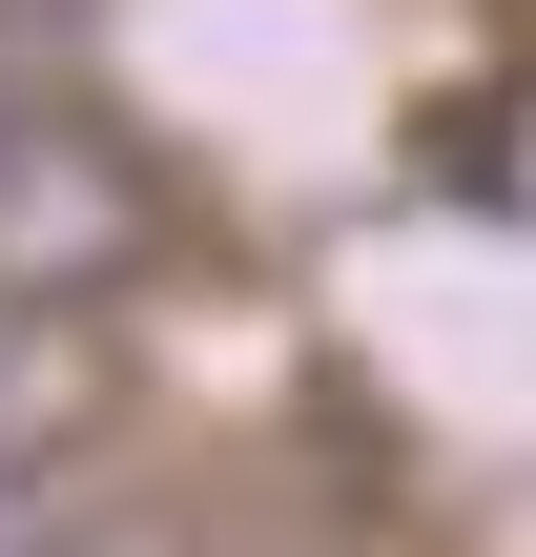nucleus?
Instances as JSON below:
<instances>
[{
    "instance_id": "obj_1",
    "label": "nucleus",
    "mask_w": 536,
    "mask_h": 557,
    "mask_svg": "<svg viewBox=\"0 0 536 557\" xmlns=\"http://www.w3.org/2000/svg\"><path fill=\"white\" fill-rule=\"evenodd\" d=\"M145 248H165L145 145H124L83 83H21V103H0V310H103Z\"/></svg>"
},
{
    "instance_id": "obj_2",
    "label": "nucleus",
    "mask_w": 536,
    "mask_h": 557,
    "mask_svg": "<svg viewBox=\"0 0 536 557\" xmlns=\"http://www.w3.org/2000/svg\"><path fill=\"white\" fill-rule=\"evenodd\" d=\"M83 413H103V331H83V310H0V496L62 475Z\"/></svg>"
},
{
    "instance_id": "obj_3",
    "label": "nucleus",
    "mask_w": 536,
    "mask_h": 557,
    "mask_svg": "<svg viewBox=\"0 0 536 557\" xmlns=\"http://www.w3.org/2000/svg\"><path fill=\"white\" fill-rule=\"evenodd\" d=\"M62 557H207V517H165V496H103V517H83Z\"/></svg>"
},
{
    "instance_id": "obj_4",
    "label": "nucleus",
    "mask_w": 536,
    "mask_h": 557,
    "mask_svg": "<svg viewBox=\"0 0 536 557\" xmlns=\"http://www.w3.org/2000/svg\"><path fill=\"white\" fill-rule=\"evenodd\" d=\"M83 537V496H62V475H21V496H0V557H62Z\"/></svg>"
}]
</instances>
